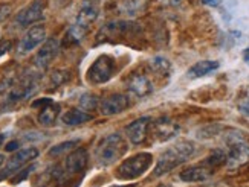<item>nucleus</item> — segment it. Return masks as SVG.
<instances>
[{
  "label": "nucleus",
  "mask_w": 249,
  "mask_h": 187,
  "mask_svg": "<svg viewBox=\"0 0 249 187\" xmlns=\"http://www.w3.org/2000/svg\"><path fill=\"white\" fill-rule=\"evenodd\" d=\"M196 151V146L190 141H182L179 145L173 146L167 149L158 160V164L155 168V175L160 177V175H165L175 168H178L179 164L185 163L193 154Z\"/></svg>",
  "instance_id": "1"
},
{
  "label": "nucleus",
  "mask_w": 249,
  "mask_h": 187,
  "mask_svg": "<svg viewBox=\"0 0 249 187\" xmlns=\"http://www.w3.org/2000/svg\"><path fill=\"white\" fill-rule=\"evenodd\" d=\"M127 151V145L120 134H110L101 140L96 148V161L100 166H110L120 160Z\"/></svg>",
  "instance_id": "2"
},
{
  "label": "nucleus",
  "mask_w": 249,
  "mask_h": 187,
  "mask_svg": "<svg viewBox=\"0 0 249 187\" xmlns=\"http://www.w3.org/2000/svg\"><path fill=\"white\" fill-rule=\"evenodd\" d=\"M153 164V156L150 152H141L136 156L124 160L116 171V178L123 181H130L144 175Z\"/></svg>",
  "instance_id": "3"
},
{
  "label": "nucleus",
  "mask_w": 249,
  "mask_h": 187,
  "mask_svg": "<svg viewBox=\"0 0 249 187\" xmlns=\"http://www.w3.org/2000/svg\"><path fill=\"white\" fill-rule=\"evenodd\" d=\"M96 17H98V6L93 3H89V2L84 3L83 8L80 9L75 23L68 31V38L73 43L81 41L84 38V35L88 34L90 25L96 20Z\"/></svg>",
  "instance_id": "4"
},
{
  "label": "nucleus",
  "mask_w": 249,
  "mask_h": 187,
  "mask_svg": "<svg viewBox=\"0 0 249 187\" xmlns=\"http://www.w3.org/2000/svg\"><path fill=\"white\" fill-rule=\"evenodd\" d=\"M115 72V60L109 55H101L88 70V81L92 84H104L109 81Z\"/></svg>",
  "instance_id": "5"
},
{
  "label": "nucleus",
  "mask_w": 249,
  "mask_h": 187,
  "mask_svg": "<svg viewBox=\"0 0 249 187\" xmlns=\"http://www.w3.org/2000/svg\"><path fill=\"white\" fill-rule=\"evenodd\" d=\"M45 8H46V2L45 0H32L29 5H26L23 9H20V13H17L14 23L18 28H26L36 21L41 20L43 16H45Z\"/></svg>",
  "instance_id": "6"
},
{
  "label": "nucleus",
  "mask_w": 249,
  "mask_h": 187,
  "mask_svg": "<svg viewBox=\"0 0 249 187\" xmlns=\"http://www.w3.org/2000/svg\"><path fill=\"white\" fill-rule=\"evenodd\" d=\"M138 31V25L132 23V21H112V23H107L101 28V31L98 32V41L112 40L123 35H132Z\"/></svg>",
  "instance_id": "7"
},
{
  "label": "nucleus",
  "mask_w": 249,
  "mask_h": 187,
  "mask_svg": "<svg viewBox=\"0 0 249 187\" xmlns=\"http://www.w3.org/2000/svg\"><path fill=\"white\" fill-rule=\"evenodd\" d=\"M37 157H38V149L37 148H26V149L18 151L16 156H13V157L9 158L3 173L0 175V180L6 178V177H9V175H13L16 172H18L21 168L25 166V164H28L29 161H32Z\"/></svg>",
  "instance_id": "8"
},
{
  "label": "nucleus",
  "mask_w": 249,
  "mask_h": 187,
  "mask_svg": "<svg viewBox=\"0 0 249 187\" xmlns=\"http://www.w3.org/2000/svg\"><path fill=\"white\" fill-rule=\"evenodd\" d=\"M45 37H46V28L43 25H36V26L29 28V31L18 43V47H17L18 53L26 55V53L32 52L37 46H40L41 43L45 41Z\"/></svg>",
  "instance_id": "9"
},
{
  "label": "nucleus",
  "mask_w": 249,
  "mask_h": 187,
  "mask_svg": "<svg viewBox=\"0 0 249 187\" xmlns=\"http://www.w3.org/2000/svg\"><path fill=\"white\" fill-rule=\"evenodd\" d=\"M88 161H89V154L86 149L78 148V149L72 151L66 157V160H64L61 175H78V173H81L86 169V166H88Z\"/></svg>",
  "instance_id": "10"
},
{
  "label": "nucleus",
  "mask_w": 249,
  "mask_h": 187,
  "mask_svg": "<svg viewBox=\"0 0 249 187\" xmlns=\"http://www.w3.org/2000/svg\"><path fill=\"white\" fill-rule=\"evenodd\" d=\"M37 89V78L36 76H23L20 81L14 84L13 89L9 90V102H18L29 97Z\"/></svg>",
  "instance_id": "11"
},
{
  "label": "nucleus",
  "mask_w": 249,
  "mask_h": 187,
  "mask_svg": "<svg viewBox=\"0 0 249 187\" xmlns=\"http://www.w3.org/2000/svg\"><path fill=\"white\" fill-rule=\"evenodd\" d=\"M60 49V43L57 38H48L43 46L40 47V50L36 55V65L38 69H46L48 65L53 61V58L57 57Z\"/></svg>",
  "instance_id": "12"
},
{
  "label": "nucleus",
  "mask_w": 249,
  "mask_h": 187,
  "mask_svg": "<svg viewBox=\"0 0 249 187\" xmlns=\"http://www.w3.org/2000/svg\"><path fill=\"white\" fill-rule=\"evenodd\" d=\"M130 105V101L125 94H112L106 97L100 104V111L104 116H115L123 113Z\"/></svg>",
  "instance_id": "13"
},
{
  "label": "nucleus",
  "mask_w": 249,
  "mask_h": 187,
  "mask_svg": "<svg viewBox=\"0 0 249 187\" xmlns=\"http://www.w3.org/2000/svg\"><path fill=\"white\" fill-rule=\"evenodd\" d=\"M150 122H151L150 117H141V119L135 120V122H132L125 128L127 137H128L130 141L133 143V145H139V143H142L145 140Z\"/></svg>",
  "instance_id": "14"
},
{
  "label": "nucleus",
  "mask_w": 249,
  "mask_h": 187,
  "mask_svg": "<svg viewBox=\"0 0 249 187\" xmlns=\"http://www.w3.org/2000/svg\"><path fill=\"white\" fill-rule=\"evenodd\" d=\"M153 133H155L158 140L165 141V140L176 137V134L179 133V125L176 122H173V120L167 119V117H162V119H158L155 122Z\"/></svg>",
  "instance_id": "15"
},
{
  "label": "nucleus",
  "mask_w": 249,
  "mask_h": 187,
  "mask_svg": "<svg viewBox=\"0 0 249 187\" xmlns=\"http://www.w3.org/2000/svg\"><path fill=\"white\" fill-rule=\"evenodd\" d=\"M128 90L139 97H145L153 92V85L145 75H133L127 82Z\"/></svg>",
  "instance_id": "16"
},
{
  "label": "nucleus",
  "mask_w": 249,
  "mask_h": 187,
  "mask_svg": "<svg viewBox=\"0 0 249 187\" xmlns=\"http://www.w3.org/2000/svg\"><path fill=\"white\" fill-rule=\"evenodd\" d=\"M211 175H213V169L200 164V166H193V168L182 171L180 172V180L187 181V183H199V181L208 180Z\"/></svg>",
  "instance_id": "17"
},
{
  "label": "nucleus",
  "mask_w": 249,
  "mask_h": 187,
  "mask_svg": "<svg viewBox=\"0 0 249 187\" xmlns=\"http://www.w3.org/2000/svg\"><path fill=\"white\" fill-rule=\"evenodd\" d=\"M93 116L90 113H88L86 109H78V108H72L69 111H66L61 116V122L64 125H69V126H75V125H81L92 120Z\"/></svg>",
  "instance_id": "18"
},
{
  "label": "nucleus",
  "mask_w": 249,
  "mask_h": 187,
  "mask_svg": "<svg viewBox=\"0 0 249 187\" xmlns=\"http://www.w3.org/2000/svg\"><path fill=\"white\" fill-rule=\"evenodd\" d=\"M219 62L217 61H213V60H205V61H199L194 65H191L190 70H188V78H202V76H207L208 73L214 72L219 69Z\"/></svg>",
  "instance_id": "19"
},
{
  "label": "nucleus",
  "mask_w": 249,
  "mask_h": 187,
  "mask_svg": "<svg viewBox=\"0 0 249 187\" xmlns=\"http://www.w3.org/2000/svg\"><path fill=\"white\" fill-rule=\"evenodd\" d=\"M58 114H60V105L55 102H51L45 108H41V111L38 114V122L43 126H52L55 124Z\"/></svg>",
  "instance_id": "20"
},
{
  "label": "nucleus",
  "mask_w": 249,
  "mask_h": 187,
  "mask_svg": "<svg viewBox=\"0 0 249 187\" xmlns=\"http://www.w3.org/2000/svg\"><path fill=\"white\" fill-rule=\"evenodd\" d=\"M150 69L153 70L155 73L160 75V76H167L171 72V64L168 60L162 58V57H156L150 61Z\"/></svg>",
  "instance_id": "21"
},
{
  "label": "nucleus",
  "mask_w": 249,
  "mask_h": 187,
  "mask_svg": "<svg viewBox=\"0 0 249 187\" xmlns=\"http://www.w3.org/2000/svg\"><path fill=\"white\" fill-rule=\"evenodd\" d=\"M226 161H228V156H226L223 151H214L202 164L210 168V169H215V168H220L222 164H225Z\"/></svg>",
  "instance_id": "22"
},
{
  "label": "nucleus",
  "mask_w": 249,
  "mask_h": 187,
  "mask_svg": "<svg viewBox=\"0 0 249 187\" xmlns=\"http://www.w3.org/2000/svg\"><path fill=\"white\" fill-rule=\"evenodd\" d=\"M78 140H69V141H63L60 145H55L49 149V156L51 157H58V156H63V154H66L69 151H72L75 146L78 145Z\"/></svg>",
  "instance_id": "23"
},
{
  "label": "nucleus",
  "mask_w": 249,
  "mask_h": 187,
  "mask_svg": "<svg viewBox=\"0 0 249 187\" xmlns=\"http://www.w3.org/2000/svg\"><path fill=\"white\" fill-rule=\"evenodd\" d=\"M81 107L84 109H93L96 105H98V99H96V96H92V94H86L81 97V101H80Z\"/></svg>",
  "instance_id": "24"
},
{
  "label": "nucleus",
  "mask_w": 249,
  "mask_h": 187,
  "mask_svg": "<svg viewBox=\"0 0 249 187\" xmlns=\"http://www.w3.org/2000/svg\"><path fill=\"white\" fill-rule=\"evenodd\" d=\"M68 78H69L68 72L55 70V72L52 73V76H51V82H52L53 85H60V84H63V82H66Z\"/></svg>",
  "instance_id": "25"
},
{
  "label": "nucleus",
  "mask_w": 249,
  "mask_h": 187,
  "mask_svg": "<svg viewBox=\"0 0 249 187\" xmlns=\"http://www.w3.org/2000/svg\"><path fill=\"white\" fill-rule=\"evenodd\" d=\"M13 11V6L9 3H0V21H3Z\"/></svg>",
  "instance_id": "26"
},
{
  "label": "nucleus",
  "mask_w": 249,
  "mask_h": 187,
  "mask_svg": "<svg viewBox=\"0 0 249 187\" xmlns=\"http://www.w3.org/2000/svg\"><path fill=\"white\" fill-rule=\"evenodd\" d=\"M51 102H53L51 97H43V99H37V101H34V102H32V108H38V107H40V109H41V108H45L46 105H49Z\"/></svg>",
  "instance_id": "27"
},
{
  "label": "nucleus",
  "mask_w": 249,
  "mask_h": 187,
  "mask_svg": "<svg viewBox=\"0 0 249 187\" xmlns=\"http://www.w3.org/2000/svg\"><path fill=\"white\" fill-rule=\"evenodd\" d=\"M31 171H34V166H31V168H26V169H23V171H20V172H21V175H20V173H18V175H16V177L13 178V183H14V184H17L18 181H21L23 178H26V175H28Z\"/></svg>",
  "instance_id": "28"
},
{
  "label": "nucleus",
  "mask_w": 249,
  "mask_h": 187,
  "mask_svg": "<svg viewBox=\"0 0 249 187\" xmlns=\"http://www.w3.org/2000/svg\"><path fill=\"white\" fill-rule=\"evenodd\" d=\"M9 49H11V41H3L2 45H0V55L6 53Z\"/></svg>",
  "instance_id": "29"
},
{
  "label": "nucleus",
  "mask_w": 249,
  "mask_h": 187,
  "mask_svg": "<svg viewBox=\"0 0 249 187\" xmlns=\"http://www.w3.org/2000/svg\"><path fill=\"white\" fill-rule=\"evenodd\" d=\"M17 148H18V141H16V140H14V141H9L5 149H6L8 152H11V151H16Z\"/></svg>",
  "instance_id": "30"
},
{
  "label": "nucleus",
  "mask_w": 249,
  "mask_h": 187,
  "mask_svg": "<svg viewBox=\"0 0 249 187\" xmlns=\"http://www.w3.org/2000/svg\"><path fill=\"white\" fill-rule=\"evenodd\" d=\"M203 3H207L210 6H219L220 0H203Z\"/></svg>",
  "instance_id": "31"
},
{
  "label": "nucleus",
  "mask_w": 249,
  "mask_h": 187,
  "mask_svg": "<svg viewBox=\"0 0 249 187\" xmlns=\"http://www.w3.org/2000/svg\"><path fill=\"white\" fill-rule=\"evenodd\" d=\"M243 61L249 65V47L245 49V52H243Z\"/></svg>",
  "instance_id": "32"
},
{
  "label": "nucleus",
  "mask_w": 249,
  "mask_h": 187,
  "mask_svg": "<svg viewBox=\"0 0 249 187\" xmlns=\"http://www.w3.org/2000/svg\"><path fill=\"white\" fill-rule=\"evenodd\" d=\"M242 111H243L245 114H249V102H246V104L242 107Z\"/></svg>",
  "instance_id": "33"
},
{
  "label": "nucleus",
  "mask_w": 249,
  "mask_h": 187,
  "mask_svg": "<svg viewBox=\"0 0 249 187\" xmlns=\"http://www.w3.org/2000/svg\"><path fill=\"white\" fill-rule=\"evenodd\" d=\"M5 141V136L3 134H0V146H2V143Z\"/></svg>",
  "instance_id": "34"
},
{
  "label": "nucleus",
  "mask_w": 249,
  "mask_h": 187,
  "mask_svg": "<svg viewBox=\"0 0 249 187\" xmlns=\"http://www.w3.org/2000/svg\"><path fill=\"white\" fill-rule=\"evenodd\" d=\"M3 161H5L3 156H0V166H2V164H3Z\"/></svg>",
  "instance_id": "35"
},
{
  "label": "nucleus",
  "mask_w": 249,
  "mask_h": 187,
  "mask_svg": "<svg viewBox=\"0 0 249 187\" xmlns=\"http://www.w3.org/2000/svg\"><path fill=\"white\" fill-rule=\"evenodd\" d=\"M121 187H130V186H121Z\"/></svg>",
  "instance_id": "36"
},
{
  "label": "nucleus",
  "mask_w": 249,
  "mask_h": 187,
  "mask_svg": "<svg viewBox=\"0 0 249 187\" xmlns=\"http://www.w3.org/2000/svg\"><path fill=\"white\" fill-rule=\"evenodd\" d=\"M162 187H165V186H162Z\"/></svg>",
  "instance_id": "37"
}]
</instances>
